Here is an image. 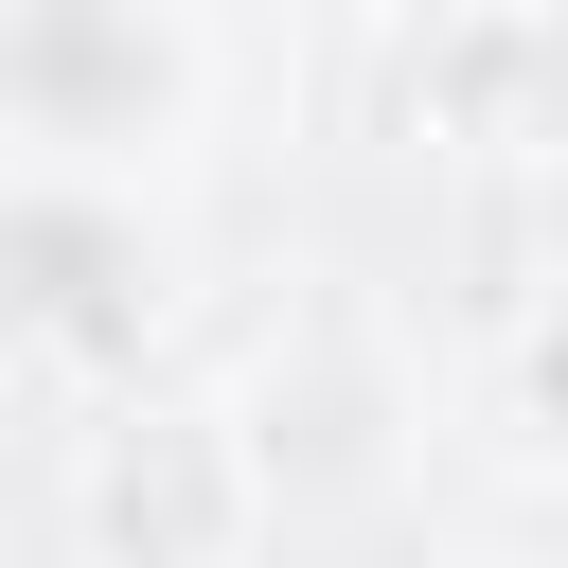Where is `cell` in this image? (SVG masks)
<instances>
[{
    "mask_svg": "<svg viewBox=\"0 0 568 568\" xmlns=\"http://www.w3.org/2000/svg\"><path fill=\"white\" fill-rule=\"evenodd\" d=\"M195 106V36L160 0H0V160L106 178Z\"/></svg>",
    "mask_w": 568,
    "mask_h": 568,
    "instance_id": "cell-1",
    "label": "cell"
}]
</instances>
